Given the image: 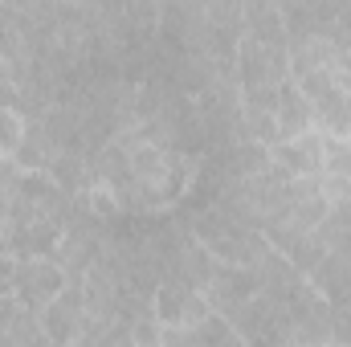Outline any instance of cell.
I'll return each mask as SVG.
<instances>
[{
	"label": "cell",
	"instance_id": "6",
	"mask_svg": "<svg viewBox=\"0 0 351 347\" xmlns=\"http://www.w3.org/2000/svg\"><path fill=\"white\" fill-rule=\"evenodd\" d=\"M0 106H16V86H12V74L0 58Z\"/></svg>",
	"mask_w": 351,
	"mask_h": 347
},
{
	"label": "cell",
	"instance_id": "5",
	"mask_svg": "<svg viewBox=\"0 0 351 347\" xmlns=\"http://www.w3.org/2000/svg\"><path fill=\"white\" fill-rule=\"evenodd\" d=\"M25 110L21 106H0V160H12L21 139H25Z\"/></svg>",
	"mask_w": 351,
	"mask_h": 347
},
{
	"label": "cell",
	"instance_id": "3",
	"mask_svg": "<svg viewBox=\"0 0 351 347\" xmlns=\"http://www.w3.org/2000/svg\"><path fill=\"white\" fill-rule=\"evenodd\" d=\"M269 172L286 176V180H302V176L323 172V131L311 127L302 135H286L269 143Z\"/></svg>",
	"mask_w": 351,
	"mask_h": 347
},
{
	"label": "cell",
	"instance_id": "1",
	"mask_svg": "<svg viewBox=\"0 0 351 347\" xmlns=\"http://www.w3.org/2000/svg\"><path fill=\"white\" fill-rule=\"evenodd\" d=\"M66 270L58 265L53 254H33V258L16 261V278H12V294L29 307V311H45V302H53L66 286Z\"/></svg>",
	"mask_w": 351,
	"mask_h": 347
},
{
	"label": "cell",
	"instance_id": "2",
	"mask_svg": "<svg viewBox=\"0 0 351 347\" xmlns=\"http://www.w3.org/2000/svg\"><path fill=\"white\" fill-rule=\"evenodd\" d=\"M37 319H41V331H45L49 344H82V331H86V319H90L82 282H66L62 294L53 302H45V311Z\"/></svg>",
	"mask_w": 351,
	"mask_h": 347
},
{
	"label": "cell",
	"instance_id": "4",
	"mask_svg": "<svg viewBox=\"0 0 351 347\" xmlns=\"http://www.w3.org/2000/svg\"><path fill=\"white\" fill-rule=\"evenodd\" d=\"M315 127V106L311 98L298 90L294 78H282V90H278V139L286 135H302Z\"/></svg>",
	"mask_w": 351,
	"mask_h": 347
}]
</instances>
